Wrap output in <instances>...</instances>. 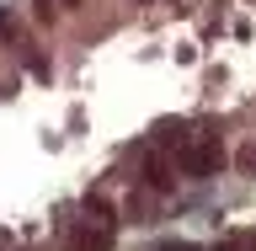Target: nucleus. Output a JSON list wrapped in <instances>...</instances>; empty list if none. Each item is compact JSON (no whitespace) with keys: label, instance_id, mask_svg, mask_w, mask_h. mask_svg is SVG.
I'll return each instance as SVG.
<instances>
[{"label":"nucleus","instance_id":"2","mask_svg":"<svg viewBox=\"0 0 256 251\" xmlns=\"http://www.w3.org/2000/svg\"><path fill=\"white\" fill-rule=\"evenodd\" d=\"M16 48H22V59H27V70H32V75H38V80H48V75H54V64H48L43 54H38V48L27 43V38H22V43H16Z\"/></svg>","mask_w":256,"mask_h":251},{"label":"nucleus","instance_id":"6","mask_svg":"<svg viewBox=\"0 0 256 251\" xmlns=\"http://www.w3.org/2000/svg\"><path fill=\"white\" fill-rule=\"evenodd\" d=\"M6 246H11V230H0V251H6Z\"/></svg>","mask_w":256,"mask_h":251},{"label":"nucleus","instance_id":"1","mask_svg":"<svg viewBox=\"0 0 256 251\" xmlns=\"http://www.w3.org/2000/svg\"><path fill=\"white\" fill-rule=\"evenodd\" d=\"M176 166H182V176H192V182H208V176H219V171H224V144H219V134L187 139L182 150H176Z\"/></svg>","mask_w":256,"mask_h":251},{"label":"nucleus","instance_id":"5","mask_svg":"<svg viewBox=\"0 0 256 251\" xmlns=\"http://www.w3.org/2000/svg\"><path fill=\"white\" fill-rule=\"evenodd\" d=\"M160 251H198L192 240H176V246H160Z\"/></svg>","mask_w":256,"mask_h":251},{"label":"nucleus","instance_id":"3","mask_svg":"<svg viewBox=\"0 0 256 251\" xmlns=\"http://www.w3.org/2000/svg\"><path fill=\"white\" fill-rule=\"evenodd\" d=\"M150 187H171V166L166 160H150Z\"/></svg>","mask_w":256,"mask_h":251},{"label":"nucleus","instance_id":"7","mask_svg":"<svg viewBox=\"0 0 256 251\" xmlns=\"http://www.w3.org/2000/svg\"><path fill=\"white\" fill-rule=\"evenodd\" d=\"M59 6H64V11H75V6H80V0H59Z\"/></svg>","mask_w":256,"mask_h":251},{"label":"nucleus","instance_id":"4","mask_svg":"<svg viewBox=\"0 0 256 251\" xmlns=\"http://www.w3.org/2000/svg\"><path fill=\"white\" fill-rule=\"evenodd\" d=\"M32 16L38 22H54V0H32Z\"/></svg>","mask_w":256,"mask_h":251},{"label":"nucleus","instance_id":"8","mask_svg":"<svg viewBox=\"0 0 256 251\" xmlns=\"http://www.w3.org/2000/svg\"><path fill=\"white\" fill-rule=\"evenodd\" d=\"M214 251H235V246H230V240H224V246H214Z\"/></svg>","mask_w":256,"mask_h":251}]
</instances>
